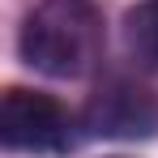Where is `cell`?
Returning a JSON list of instances; mask_svg holds the SVG:
<instances>
[{"instance_id":"1","label":"cell","mask_w":158,"mask_h":158,"mask_svg":"<svg viewBox=\"0 0 158 158\" xmlns=\"http://www.w3.org/2000/svg\"><path fill=\"white\" fill-rule=\"evenodd\" d=\"M107 30L94 0H43L22 26V60L60 81L90 77L103 60Z\"/></svg>"},{"instance_id":"2","label":"cell","mask_w":158,"mask_h":158,"mask_svg":"<svg viewBox=\"0 0 158 158\" xmlns=\"http://www.w3.org/2000/svg\"><path fill=\"white\" fill-rule=\"evenodd\" d=\"M77 124L64 111V103H56L52 94L39 90H4L0 98V141L4 150H22V154H64L77 141Z\"/></svg>"},{"instance_id":"3","label":"cell","mask_w":158,"mask_h":158,"mask_svg":"<svg viewBox=\"0 0 158 158\" xmlns=\"http://www.w3.org/2000/svg\"><path fill=\"white\" fill-rule=\"evenodd\" d=\"M81 124L94 137H115V141H145L158 132V98L128 77L103 81L81 111Z\"/></svg>"},{"instance_id":"4","label":"cell","mask_w":158,"mask_h":158,"mask_svg":"<svg viewBox=\"0 0 158 158\" xmlns=\"http://www.w3.org/2000/svg\"><path fill=\"white\" fill-rule=\"evenodd\" d=\"M124 47L137 64L158 69V0H141L124 13Z\"/></svg>"}]
</instances>
